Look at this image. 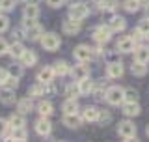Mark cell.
<instances>
[{"label":"cell","mask_w":149,"mask_h":142,"mask_svg":"<svg viewBox=\"0 0 149 142\" xmlns=\"http://www.w3.org/2000/svg\"><path fill=\"white\" fill-rule=\"evenodd\" d=\"M22 28H24V36H26L30 41L41 39V36H43V28H41V26L36 22V19H26V17H24Z\"/></svg>","instance_id":"obj_1"},{"label":"cell","mask_w":149,"mask_h":142,"mask_svg":"<svg viewBox=\"0 0 149 142\" xmlns=\"http://www.w3.org/2000/svg\"><path fill=\"white\" fill-rule=\"evenodd\" d=\"M118 135L121 136L123 140H136V125L132 122L125 120L118 125Z\"/></svg>","instance_id":"obj_2"},{"label":"cell","mask_w":149,"mask_h":142,"mask_svg":"<svg viewBox=\"0 0 149 142\" xmlns=\"http://www.w3.org/2000/svg\"><path fill=\"white\" fill-rule=\"evenodd\" d=\"M104 97H106V101H108L110 105H119V103L125 101V88H121V86H110L108 90H106Z\"/></svg>","instance_id":"obj_3"},{"label":"cell","mask_w":149,"mask_h":142,"mask_svg":"<svg viewBox=\"0 0 149 142\" xmlns=\"http://www.w3.org/2000/svg\"><path fill=\"white\" fill-rule=\"evenodd\" d=\"M60 43H62V39H60L58 34H54V32H47V34L41 36V45H43L45 51H56L60 47Z\"/></svg>","instance_id":"obj_4"},{"label":"cell","mask_w":149,"mask_h":142,"mask_svg":"<svg viewBox=\"0 0 149 142\" xmlns=\"http://www.w3.org/2000/svg\"><path fill=\"white\" fill-rule=\"evenodd\" d=\"M88 13H90V8H88L84 2H74L73 6L69 8V17L74 19V21H82V19H86Z\"/></svg>","instance_id":"obj_5"},{"label":"cell","mask_w":149,"mask_h":142,"mask_svg":"<svg viewBox=\"0 0 149 142\" xmlns=\"http://www.w3.org/2000/svg\"><path fill=\"white\" fill-rule=\"evenodd\" d=\"M112 28L110 26H97L95 28V32H93V37H95V41L97 43H101V45H104V43H108V41L112 39Z\"/></svg>","instance_id":"obj_6"},{"label":"cell","mask_w":149,"mask_h":142,"mask_svg":"<svg viewBox=\"0 0 149 142\" xmlns=\"http://www.w3.org/2000/svg\"><path fill=\"white\" fill-rule=\"evenodd\" d=\"M134 49H136V41L130 36L119 37V41L116 43V51H118V53H134Z\"/></svg>","instance_id":"obj_7"},{"label":"cell","mask_w":149,"mask_h":142,"mask_svg":"<svg viewBox=\"0 0 149 142\" xmlns=\"http://www.w3.org/2000/svg\"><path fill=\"white\" fill-rule=\"evenodd\" d=\"M73 54H74V58H77L78 62H88V60H91L93 56H95V51L90 49L88 45H78L77 49L73 51Z\"/></svg>","instance_id":"obj_8"},{"label":"cell","mask_w":149,"mask_h":142,"mask_svg":"<svg viewBox=\"0 0 149 142\" xmlns=\"http://www.w3.org/2000/svg\"><path fill=\"white\" fill-rule=\"evenodd\" d=\"M0 103L4 105H13L15 103V90L8 86H0Z\"/></svg>","instance_id":"obj_9"},{"label":"cell","mask_w":149,"mask_h":142,"mask_svg":"<svg viewBox=\"0 0 149 142\" xmlns=\"http://www.w3.org/2000/svg\"><path fill=\"white\" fill-rule=\"evenodd\" d=\"M62 28H63V32L67 36H74V34H78V32H80V21H74V19L69 17L67 21H63Z\"/></svg>","instance_id":"obj_10"},{"label":"cell","mask_w":149,"mask_h":142,"mask_svg":"<svg viewBox=\"0 0 149 142\" xmlns=\"http://www.w3.org/2000/svg\"><path fill=\"white\" fill-rule=\"evenodd\" d=\"M50 129H52V125H50L49 120H47V116H41L39 120L36 122V131H37V135L47 136V135H50Z\"/></svg>","instance_id":"obj_11"},{"label":"cell","mask_w":149,"mask_h":142,"mask_svg":"<svg viewBox=\"0 0 149 142\" xmlns=\"http://www.w3.org/2000/svg\"><path fill=\"white\" fill-rule=\"evenodd\" d=\"M106 75L110 79H119L123 75V64L121 62H110L106 65Z\"/></svg>","instance_id":"obj_12"},{"label":"cell","mask_w":149,"mask_h":142,"mask_svg":"<svg viewBox=\"0 0 149 142\" xmlns=\"http://www.w3.org/2000/svg\"><path fill=\"white\" fill-rule=\"evenodd\" d=\"M134 60L149 64V47H143V45L136 47V49H134Z\"/></svg>","instance_id":"obj_13"},{"label":"cell","mask_w":149,"mask_h":142,"mask_svg":"<svg viewBox=\"0 0 149 142\" xmlns=\"http://www.w3.org/2000/svg\"><path fill=\"white\" fill-rule=\"evenodd\" d=\"M71 75H73V79L78 82V80H82V79L90 77V69H88L86 65H74V67L71 69Z\"/></svg>","instance_id":"obj_14"},{"label":"cell","mask_w":149,"mask_h":142,"mask_svg":"<svg viewBox=\"0 0 149 142\" xmlns=\"http://www.w3.org/2000/svg\"><path fill=\"white\" fill-rule=\"evenodd\" d=\"M82 120H86V122H97V120H99V108L86 107L82 110Z\"/></svg>","instance_id":"obj_15"},{"label":"cell","mask_w":149,"mask_h":142,"mask_svg":"<svg viewBox=\"0 0 149 142\" xmlns=\"http://www.w3.org/2000/svg\"><path fill=\"white\" fill-rule=\"evenodd\" d=\"M123 112H125V116H138V114H140V105H138V101H125Z\"/></svg>","instance_id":"obj_16"},{"label":"cell","mask_w":149,"mask_h":142,"mask_svg":"<svg viewBox=\"0 0 149 142\" xmlns=\"http://www.w3.org/2000/svg\"><path fill=\"white\" fill-rule=\"evenodd\" d=\"M24 17L26 19H37L39 17V8H37V4L36 2H26V6H24Z\"/></svg>","instance_id":"obj_17"},{"label":"cell","mask_w":149,"mask_h":142,"mask_svg":"<svg viewBox=\"0 0 149 142\" xmlns=\"http://www.w3.org/2000/svg\"><path fill=\"white\" fill-rule=\"evenodd\" d=\"M108 26L112 28V32H121V30H125V26H127V22H125V19H123V17L116 15V17H112V19H110Z\"/></svg>","instance_id":"obj_18"},{"label":"cell","mask_w":149,"mask_h":142,"mask_svg":"<svg viewBox=\"0 0 149 142\" xmlns=\"http://www.w3.org/2000/svg\"><path fill=\"white\" fill-rule=\"evenodd\" d=\"M54 75L56 73H54L52 67H43L39 73H37V80H39V82H52Z\"/></svg>","instance_id":"obj_19"},{"label":"cell","mask_w":149,"mask_h":142,"mask_svg":"<svg viewBox=\"0 0 149 142\" xmlns=\"http://www.w3.org/2000/svg\"><path fill=\"white\" fill-rule=\"evenodd\" d=\"M130 71H132V75H136V77H143V75L147 73V65L143 62H138V60H134L132 65H130Z\"/></svg>","instance_id":"obj_20"},{"label":"cell","mask_w":149,"mask_h":142,"mask_svg":"<svg viewBox=\"0 0 149 142\" xmlns=\"http://www.w3.org/2000/svg\"><path fill=\"white\" fill-rule=\"evenodd\" d=\"M78 90H80V96H88V93H91V90H93V82L90 80V77L78 80Z\"/></svg>","instance_id":"obj_21"},{"label":"cell","mask_w":149,"mask_h":142,"mask_svg":"<svg viewBox=\"0 0 149 142\" xmlns=\"http://www.w3.org/2000/svg\"><path fill=\"white\" fill-rule=\"evenodd\" d=\"M17 108L21 114H28V112H32V108H34V105H32V99L30 97H24L21 99V101L17 103Z\"/></svg>","instance_id":"obj_22"},{"label":"cell","mask_w":149,"mask_h":142,"mask_svg":"<svg viewBox=\"0 0 149 142\" xmlns=\"http://www.w3.org/2000/svg\"><path fill=\"white\" fill-rule=\"evenodd\" d=\"M63 112L65 114H73V112H78V103H77V99L74 97H69L67 101L63 103Z\"/></svg>","instance_id":"obj_23"},{"label":"cell","mask_w":149,"mask_h":142,"mask_svg":"<svg viewBox=\"0 0 149 142\" xmlns=\"http://www.w3.org/2000/svg\"><path fill=\"white\" fill-rule=\"evenodd\" d=\"M63 124L67 127H71V129H74V127L80 125V118L77 116V112H73V114H65L63 116Z\"/></svg>","instance_id":"obj_24"},{"label":"cell","mask_w":149,"mask_h":142,"mask_svg":"<svg viewBox=\"0 0 149 142\" xmlns=\"http://www.w3.org/2000/svg\"><path fill=\"white\" fill-rule=\"evenodd\" d=\"M28 96H30V97L45 96V82H39V84H34V86H30V88H28Z\"/></svg>","instance_id":"obj_25"},{"label":"cell","mask_w":149,"mask_h":142,"mask_svg":"<svg viewBox=\"0 0 149 142\" xmlns=\"http://www.w3.org/2000/svg\"><path fill=\"white\" fill-rule=\"evenodd\" d=\"M54 73L56 75H67L69 71H71V67H69V64L67 62H63V60H58V62L54 64Z\"/></svg>","instance_id":"obj_26"},{"label":"cell","mask_w":149,"mask_h":142,"mask_svg":"<svg viewBox=\"0 0 149 142\" xmlns=\"http://www.w3.org/2000/svg\"><path fill=\"white\" fill-rule=\"evenodd\" d=\"M24 51H26V49L22 47V43H21V41H15L13 45H9V54H11L13 58H21Z\"/></svg>","instance_id":"obj_27"},{"label":"cell","mask_w":149,"mask_h":142,"mask_svg":"<svg viewBox=\"0 0 149 142\" xmlns=\"http://www.w3.org/2000/svg\"><path fill=\"white\" fill-rule=\"evenodd\" d=\"M8 138H13V140H26L28 138V133L24 127H13V133L8 136Z\"/></svg>","instance_id":"obj_28"},{"label":"cell","mask_w":149,"mask_h":142,"mask_svg":"<svg viewBox=\"0 0 149 142\" xmlns=\"http://www.w3.org/2000/svg\"><path fill=\"white\" fill-rule=\"evenodd\" d=\"M21 60H22V65H34L37 62V56L36 53H32V51H24L21 56Z\"/></svg>","instance_id":"obj_29"},{"label":"cell","mask_w":149,"mask_h":142,"mask_svg":"<svg viewBox=\"0 0 149 142\" xmlns=\"http://www.w3.org/2000/svg\"><path fill=\"white\" fill-rule=\"evenodd\" d=\"M9 125L11 127H24L26 125V120H24V114H13L11 118H9Z\"/></svg>","instance_id":"obj_30"},{"label":"cell","mask_w":149,"mask_h":142,"mask_svg":"<svg viewBox=\"0 0 149 142\" xmlns=\"http://www.w3.org/2000/svg\"><path fill=\"white\" fill-rule=\"evenodd\" d=\"M99 8L102 11H114L118 8V0H99Z\"/></svg>","instance_id":"obj_31"},{"label":"cell","mask_w":149,"mask_h":142,"mask_svg":"<svg viewBox=\"0 0 149 142\" xmlns=\"http://www.w3.org/2000/svg\"><path fill=\"white\" fill-rule=\"evenodd\" d=\"M37 110H39L41 116H47V118H49L50 114H52V105H50L49 101H41L39 105H37Z\"/></svg>","instance_id":"obj_32"},{"label":"cell","mask_w":149,"mask_h":142,"mask_svg":"<svg viewBox=\"0 0 149 142\" xmlns=\"http://www.w3.org/2000/svg\"><path fill=\"white\" fill-rule=\"evenodd\" d=\"M140 0H123V8L127 9L129 13H134V11H138L140 9Z\"/></svg>","instance_id":"obj_33"},{"label":"cell","mask_w":149,"mask_h":142,"mask_svg":"<svg viewBox=\"0 0 149 142\" xmlns=\"http://www.w3.org/2000/svg\"><path fill=\"white\" fill-rule=\"evenodd\" d=\"M65 96H67V97H74V99H77V96H80L78 84H77V86H74V84H67V88H65Z\"/></svg>","instance_id":"obj_34"},{"label":"cell","mask_w":149,"mask_h":142,"mask_svg":"<svg viewBox=\"0 0 149 142\" xmlns=\"http://www.w3.org/2000/svg\"><path fill=\"white\" fill-rule=\"evenodd\" d=\"M125 101H138V92L134 88L125 90Z\"/></svg>","instance_id":"obj_35"},{"label":"cell","mask_w":149,"mask_h":142,"mask_svg":"<svg viewBox=\"0 0 149 142\" xmlns=\"http://www.w3.org/2000/svg\"><path fill=\"white\" fill-rule=\"evenodd\" d=\"M8 75H11V77H17V79H21V75H22V65H9V69H8Z\"/></svg>","instance_id":"obj_36"},{"label":"cell","mask_w":149,"mask_h":142,"mask_svg":"<svg viewBox=\"0 0 149 142\" xmlns=\"http://www.w3.org/2000/svg\"><path fill=\"white\" fill-rule=\"evenodd\" d=\"M15 8V0H0V9L2 11H11Z\"/></svg>","instance_id":"obj_37"},{"label":"cell","mask_w":149,"mask_h":142,"mask_svg":"<svg viewBox=\"0 0 149 142\" xmlns=\"http://www.w3.org/2000/svg\"><path fill=\"white\" fill-rule=\"evenodd\" d=\"M136 30H138V32H140V34H142V36H146L147 32H149V19H142Z\"/></svg>","instance_id":"obj_38"},{"label":"cell","mask_w":149,"mask_h":142,"mask_svg":"<svg viewBox=\"0 0 149 142\" xmlns=\"http://www.w3.org/2000/svg\"><path fill=\"white\" fill-rule=\"evenodd\" d=\"M4 86L15 90V88L19 86V79H17V77H11V75H8V79H6V82H4Z\"/></svg>","instance_id":"obj_39"},{"label":"cell","mask_w":149,"mask_h":142,"mask_svg":"<svg viewBox=\"0 0 149 142\" xmlns=\"http://www.w3.org/2000/svg\"><path fill=\"white\" fill-rule=\"evenodd\" d=\"M112 120V116H110V112H104V110H99V122L101 124H108V122Z\"/></svg>","instance_id":"obj_40"},{"label":"cell","mask_w":149,"mask_h":142,"mask_svg":"<svg viewBox=\"0 0 149 142\" xmlns=\"http://www.w3.org/2000/svg\"><path fill=\"white\" fill-rule=\"evenodd\" d=\"M8 26H9V19L6 15H0V34L8 30Z\"/></svg>","instance_id":"obj_41"},{"label":"cell","mask_w":149,"mask_h":142,"mask_svg":"<svg viewBox=\"0 0 149 142\" xmlns=\"http://www.w3.org/2000/svg\"><path fill=\"white\" fill-rule=\"evenodd\" d=\"M9 53V45H8V41L4 39V37H0V56H4V54H8Z\"/></svg>","instance_id":"obj_42"},{"label":"cell","mask_w":149,"mask_h":142,"mask_svg":"<svg viewBox=\"0 0 149 142\" xmlns=\"http://www.w3.org/2000/svg\"><path fill=\"white\" fill-rule=\"evenodd\" d=\"M9 122H6V120H0V135H8V129H9Z\"/></svg>","instance_id":"obj_43"},{"label":"cell","mask_w":149,"mask_h":142,"mask_svg":"<svg viewBox=\"0 0 149 142\" xmlns=\"http://www.w3.org/2000/svg\"><path fill=\"white\" fill-rule=\"evenodd\" d=\"M63 2L65 0H47V4H49L50 8H60V6H63Z\"/></svg>","instance_id":"obj_44"},{"label":"cell","mask_w":149,"mask_h":142,"mask_svg":"<svg viewBox=\"0 0 149 142\" xmlns=\"http://www.w3.org/2000/svg\"><path fill=\"white\" fill-rule=\"evenodd\" d=\"M6 79H8V71L0 67V86H4V82H6Z\"/></svg>","instance_id":"obj_45"},{"label":"cell","mask_w":149,"mask_h":142,"mask_svg":"<svg viewBox=\"0 0 149 142\" xmlns=\"http://www.w3.org/2000/svg\"><path fill=\"white\" fill-rule=\"evenodd\" d=\"M21 36H22V30H13V37H17V39H19Z\"/></svg>","instance_id":"obj_46"},{"label":"cell","mask_w":149,"mask_h":142,"mask_svg":"<svg viewBox=\"0 0 149 142\" xmlns=\"http://www.w3.org/2000/svg\"><path fill=\"white\" fill-rule=\"evenodd\" d=\"M143 37H146V39H147V41H149V32H147V34H146V36H143Z\"/></svg>","instance_id":"obj_47"},{"label":"cell","mask_w":149,"mask_h":142,"mask_svg":"<svg viewBox=\"0 0 149 142\" xmlns=\"http://www.w3.org/2000/svg\"><path fill=\"white\" fill-rule=\"evenodd\" d=\"M146 135H147V136H149V125H147V129H146Z\"/></svg>","instance_id":"obj_48"},{"label":"cell","mask_w":149,"mask_h":142,"mask_svg":"<svg viewBox=\"0 0 149 142\" xmlns=\"http://www.w3.org/2000/svg\"><path fill=\"white\" fill-rule=\"evenodd\" d=\"M0 11H2V9H0Z\"/></svg>","instance_id":"obj_49"}]
</instances>
